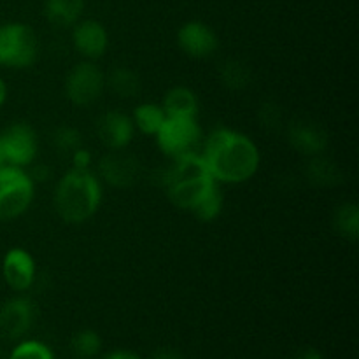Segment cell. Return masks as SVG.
Segmentation results:
<instances>
[{"instance_id":"cell-29","label":"cell","mask_w":359,"mask_h":359,"mask_svg":"<svg viewBox=\"0 0 359 359\" xmlns=\"http://www.w3.org/2000/svg\"><path fill=\"white\" fill-rule=\"evenodd\" d=\"M70 160H72L74 168H90L91 154L84 147H79V149L70 154Z\"/></svg>"},{"instance_id":"cell-24","label":"cell","mask_w":359,"mask_h":359,"mask_svg":"<svg viewBox=\"0 0 359 359\" xmlns=\"http://www.w3.org/2000/svg\"><path fill=\"white\" fill-rule=\"evenodd\" d=\"M51 142L60 154L70 156L74 151L83 147V135H81L79 130L74 128V126H60V128H56L55 132H53Z\"/></svg>"},{"instance_id":"cell-14","label":"cell","mask_w":359,"mask_h":359,"mask_svg":"<svg viewBox=\"0 0 359 359\" xmlns=\"http://www.w3.org/2000/svg\"><path fill=\"white\" fill-rule=\"evenodd\" d=\"M72 42L79 55L88 60H97L104 56L107 49L109 35L104 25L95 20H86L74 27Z\"/></svg>"},{"instance_id":"cell-7","label":"cell","mask_w":359,"mask_h":359,"mask_svg":"<svg viewBox=\"0 0 359 359\" xmlns=\"http://www.w3.org/2000/svg\"><path fill=\"white\" fill-rule=\"evenodd\" d=\"M105 88V76L90 62L72 67L65 79V95L77 107H88L100 98Z\"/></svg>"},{"instance_id":"cell-3","label":"cell","mask_w":359,"mask_h":359,"mask_svg":"<svg viewBox=\"0 0 359 359\" xmlns=\"http://www.w3.org/2000/svg\"><path fill=\"white\" fill-rule=\"evenodd\" d=\"M102 202V186L90 168H72L58 181L55 189V209L69 224L90 219Z\"/></svg>"},{"instance_id":"cell-8","label":"cell","mask_w":359,"mask_h":359,"mask_svg":"<svg viewBox=\"0 0 359 359\" xmlns=\"http://www.w3.org/2000/svg\"><path fill=\"white\" fill-rule=\"evenodd\" d=\"M0 149H2L6 165L21 167L32 165L37 156V137L32 126L16 123L0 133Z\"/></svg>"},{"instance_id":"cell-31","label":"cell","mask_w":359,"mask_h":359,"mask_svg":"<svg viewBox=\"0 0 359 359\" xmlns=\"http://www.w3.org/2000/svg\"><path fill=\"white\" fill-rule=\"evenodd\" d=\"M104 359H140L137 354L128 353V351H116V353L107 354Z\"/></svg>"},{"instance_id":"cell-9","label":"cell","mask_w":359,"mask_h":359,"mask_svg":"<svg viewBox=\"0 0 359 359\" xmlns=\"http://www.w3.org/2000/svg\"><path fill=\"white\" fill-rule=\"evenodd\" d=\"M98 175L114 188H130L139 181L140 163L133 154L112 149L98 161Z\"/></svg>"},{"instance_id":"cell-21","label":"cell","mask_w":359,"mask_h":359,"mask_svg":"<svg viewBox=\"0 0 359 359\" xmlns=\"http://www.w3.org/2000/svg\"><path fill=\"white\" fill-rule=\"evenodd\" d=\"M167 119L163 107L156 104H140L133 112V126L140 130L144 135H156L158 130Z\"/></svg>"},{"instance_id":"cell-32","label":"cell","mask_w":359,"mask_h":359,"mask_svg":"<svg viewBox=\"0 0 359 359\" xmlns=\"http://www.w3.org/2000/svg\"><path fill=\"white\" fill-rule=\"evenodd\" d=\"M298 359H323V358H321V354L318 353V351H307V353L300 354Z\"/></svg>"},{"instance_id":"cell-4","label":"cell","mask_w":359,"mask_h":359,"mask_svg":"<svg viewBox=\"0 0 359 359\" xmlns=\"http://www.w3.org/2000/svg\"><path fill=\"white\" fill-rule=\"evenodd\" d=\"M35 184L21 167H0V221H11L27 212L34 200Z\"/></svg>"},{"instance_id":"cell-1","label":"cell","mask_w":359,"mask_h":359,"mask_svg":"<svg viewBox=\"0 0 359 359\" xmlns=\"http://www.w3.org/2000/svg\"><path fill=\"white\" fill-rule=\"evenodd\" d=\"M209 174L216 182L238 184L258 172L259 151L244 133L217 128L207 137L202 153Z\"/></svg>"},{"instance_id":"cell-22","label":"cell","mask_w":359,"mask_h":359,"mask_svg":"<svg viewBox=\"0 0 359 359\" xmlns=\"http://www.w3.org/2000/svg\"><path fill=\"white\" fill-rule=\"evenodd\" d=\"M219 79L228 90L241 91L251 84V69L241 60H226L219 67Z\"/></svg>"},{"instance_id":"cell-25","label":"cell","mask_w":359,"mask_h":359,"mask_svg":"<svg viewBox=\"0 0 359 359\" xmlns=\"http://www.w3.org/2000/svg\"><path fill=\"white\" fill-rule=\"evenodd\" d=\"M223 210V195H221L217 184L200 200L198 205L191 210L196 216V219L203 221V223H210V221L216 219L217 216Z\"/></svg>"},{"instance_id":"cell-6","label":"cell","mask_w":359,"mask_h":359,"mask_svg":"<svg viewBox=\"0 0 359 359\" xmlns=\"http://www.w3.org/2000/svg\"><path fill=\"white\" fill-rule=\"evenodd\" d=\"M154 137L158 147L167 156L179 158L182 154L195 153L202 132L195 118H167Z\"/></svg>"},{"instance_id":"cell-23","label":"cell","mask_w":359,"mask_h":359,"mask_svg":"<svg viewBox=\"0 0 359 359\" xmlns=\"http://www.w3.org/2000/svg\"><path fill=\"white\" fill-rule=\"evenodd\" d=\"M102 340L93 330H83L70 340V351L76 359H93L100 353Z\"/></svg>"},{"instance_id":"cell-10","label":"cell","mask_w":359,"mask_h":359,"mask_svg":"<svg viewBox=\"0 0 359 359\" xmlns=\"http://www.w3.org/2000/svg\"><path fill=\"white\" fill-rule=\"evenodd\" d=\"M133 130L135 126L132 119L118 111L104 112L95 123V133L109 151L125 149L132 142Z\"/></svg>"},{"instance_id":"cell-12","label":"cell","mask_w":359,"mask_h":359,"mask_svg":"<svg viewBox=\"0 0 359 359\" xmlns=\"http://www.w3.org/2000/svg\"><path fill=\"white\" fill-rule=\"evenodd\" d=\"M177 42L179 48L191 58H209L219 46L212 28L200 21H189L182 25L177 34Z\"/></svg>"},{"instance_id":"cell-28","label":"cell","mask_w":359,"mask_h":359,"mask_svg":"<svg viewBox=\"0 0 359 359\" xmlns=\"http://www.w3.org/2000/svg\"><path fill=\"white\" fill-rule=\"evenodd\" d=\"M28 177L32 179V182H37V184H41V182H46L49 181V177H51V168L48 167L46 163H37V165H32V170L27 172Z\"/></svg>"},{"instance_id":"cell-26","label":"cell","mask_w":359,"mask_h":359,"mask_svg":"<svg viewBox=\"0 0 359 359\" xmlns=\"http://www.w3.org/2000/svg\"><path fill=\"white\" fill-rule=\"evenodd\" d=\"M9 359H55L49 347L44 344L35 342V340H28V342H21L14 347L11 353Z\"/></svg>"},{"instance_id":"cell-34","label":"cell","mask_w":359,"mask_h":359,"mask_svg":"<svg viewBox=\"0 0 359 359\" xmlns=\"http://www.w3.org/2000/svg\"><path fill=\"white\" fill-rule=\"evenodd\" d=\"M6 165V160H4V154H2V149H0V167H4Z\"/></svg>"},{"instance_id":"cell-13","label":"cell","mask_w":359,"mask_h":359,"mask_svg":"<svg viewBox=\"0 0 359 359\" xmlns=\"http://www.w3.org/2000/svg\"><path fill=\"white\" fill-rule=\"evenodd\" d=\"M287 140L291 147L305 156H319L326 151L330 144V137L323 126L311 121L293 123L287 130Z\"/></svg>"},{"instance_id":"cell-18","label":"cell","mask_w":359,"mask_h":359,"mask_svg":"<svg viewBox=\"0 0 359 359\" xmlns=\"http://www.w3.org/2000/svg\"><path fill=\"white\" fill-rule=\"evenodd\" d=\"M307 177L316 186H337L342 182V172L339 165L325 156H312L307 165Z\"/></svg>"},{"instance_id":"cell-33","label":"cell","mask_w":359,"mask_h":359,"mask_svg":"<svg viewBox=\"0 0 359 359\" xmlns=\"http://www.w3.org/2000/svg\"><path fill=\"white\" fill-rule=\"evenodd\" d=\"M6 98H7V86H6V83L0 79V105L6 102Z\"/></svg>"},{"instance_id":"cell-5","label":"cell","mask_w":359,"mask_h":359,"mask_svg":"<svg viewBox=\"0 0 359 359\" xmlns=\"http://www.w3.org/2000/svg\"><path fill=\"white\" fill-rule=\"evenodd\" d=\"M39 46L34 30L23 23L0 27V65L27 69L37 60Z\"/></svg>"},{"instance_id":"cell-16","label":"cell","mask_w":359,"mask_h":359,"mask_svg":"<svg viewBox=\"0 0 359 359\" xmlns=\"http://www.w3.org/2000/svg\"><path fill=\"white\" fill-rule=\"evenodd\" d=\"M161 107L167 118H195L198 112V100L189 88L177 86L167 91Z\"/></svg>"},{"instance_id":"cell-20","label":"cell","mask_w":359,"mask_h":359,"mask_svg":"<svg viewBox=\"0 0 359 359\" xmlns=\"http://www.w3.org/2000/svg\"><path fill=\"white\" fill-rule=\"evenodd\" d=\"M333 226L340 237L356 242L359 237V209L356 203H342L333 214Z\"/></svg>"},{"instance_id":"cell-30","label":"cell","mask_w":359,"mask_h":359,"mask_svg":"<svg viewBox=\"0 0 359 359\" xmlns=\"http://www.w3.org/2000/svg\"><path fill=\"white\" fill-rule=\"evenodd\" d=\"M151 359H182V356L174 349H158L156 353H153Z\"/></svg>"},{"instance_id":"cell-15","label":"cell","mask_w":359,"mask_h":359,"mask_svg":"<svg viewBox=\"0 0 359 359\" xmlns=\"http://www.w3.org/2000/svg\"><path fill=\"white\" fill-rule=\"evenodd\" d=\"M4 279L14 291H27L35 280L34 258L23 249H11L4 258Z\"/></svg>"},{"instance_id":"cell-19","label":"cell","mask_w":359,"mask_h":359,"mask_svg":"<svg viewBox=\"0 0 359 359\" xmlns=\"http://www.w3.org/2000/svg\"><path fill=\"white\" fill-rule=\"evenodd\" d=\"M111 91L121 98H132L137 97L142 86L139 74L133 72L128 67H116L111 70L107 81H105Z\"/></svg>"},{"instance_id":"cell-11","label":"cell","mask_w":359,"mask_h":359,"mask_svg":"<svg viewBox=\"0 0 359 359\" xmlns=\"http://www.w3.org/2000/svg\"><path fill=\"white\" fill-rule=\"evenodd\" d=\"M35 309L28 298H13L0 307V337L18 340L30 330Z\"/></svg>"},{"instance_id":"cell-17","label":"cell","mask_w":359,"mask_h":359,"mask_svg":"<svg viewBox=\"0 0 359 359\" xmlns=\"http://www.w3.org/2000/svg\"><path fill=\"white\" fill-rule=\"evenodd\" d=\"M84 9V0H44V14L55 27L65 28L77 23Z\"/></svg>"},{"instance_id":"cell-27","label":"cell","mask_w":359,"mask_h":359,"mask_svg":"<svg viewBox=\"0 0 359 359\" xmlns=\"http://www.w3.org/2000/svg\"><path fill=\"white\" fill-rule=\"evenodd\" d=\"M259 121L269 130L279 128L280 123H283V112H280L279 105L276 102H265L259 107Z\"/></svg>"},{"instance_id":"cell-2","label":"cell","mask_w":359,"mask_h":359,"mask_svg":"<svg viewBox=\"0 0 359 359\" xmlns=\"http://www.w3.org/2000/svg\"><path fill=\"white\" fill-rule=\"evenodd\" d=\"M160 182L167 188V195L175 207L193 210L200 200L217 184L209 174L202 154L188 153L174 158V163L165 168Z\"/></svg>"},{"instance_id":"cell-35","label":"cell","mask_w":359,"mask_h":359,"mask_svg":"<svg viewBox=\"0 0 359 359\" xmlns=\"http://www.w3.org/2000/svg\"><path fill=\"white\" fill-rule=\"evenodd\" d=\"M0 359H6V358H4V353H2V351H0Z\"/></svg>"}]
</instances>
